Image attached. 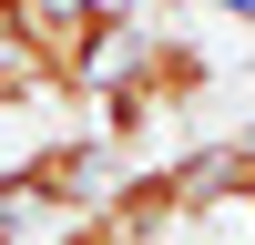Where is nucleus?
Returning a JSON list of instances; mask_svg holds the SVG:
<instances>
[{
    "label": "nucleus",
    "mask_w": 255,
    "mask_h": 245,
    "mask_svg": "<svg viewBox=\"0 0 255 245\" xmlns=\"http://www.w3.org/2000/svg\"><path fill=\"white\" fill-rule=\"evenodd\" d=\"M0 31L31 51L41 92L61 113H82L102 92V72H113V51L133 41V10L123 0H0Z\"/></svg>",
    "instance_id": "obj_2"
},
{
    "label": "nucleus",
    "mask_w": 255,
    "mask_h": 245,
    "mask_svg": "<svg viewBox=\"0 0 255 245\" xmlns=\"http://www.w3.org/2000/svg\"><path fill=\"white\" fill-rule=\"evenodd\" d=\"M204 92H215L204 41H184V31H133V41L113 51V82L92 92V133L113 143V153H143V143H153L163 122H184Z\"/></svg>",
    "instance_id": "obj_1"
},
{
    "label": "nucleus",
    "mask_w": 255,
    "mask_h": 245,
    "mask_svg": "<svg viewBox=\"0 0 255 245\" xmlns=\"http://www.w3.org/2000/svg\"><path fill=\"white\" fill-rule=\"evenodd\" d=\"M31 102H51V92H41V72H31V51H20L10 31H0V113H31Z\"/></svg>",
    "instance_id": "obj_3"
}]
</instances>
